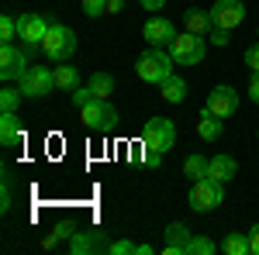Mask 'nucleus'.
I'll return each mask as SVG.
<instances>
[{
	"mask_svg": "<svg viewBox=\"0 0 259 255\" xmlns=\"http://www.w3.org/2000/svg\"><path fill=\"white\" fill-rule=\"evenodd\" d=\"M173 141H177V128H173V121L166 118H152L145 124V131H142V148H145V162L149 166H159L166 152L173 148Z\"/></svg>",
	"mask_w": 259,
	"mask_h": 255,
	"instance_id": "1",
	"label": "nucleus"
},
{
	"mask_svg": "<svg viewBox=\"0 0 259 255\" xmlns=\"http://www.w3.org/2000/svg\"><path fill=\"white\" fill-rule=\"evenodd\" d=\"M173 56L166 52V48H156V45H149V52H142L139 62H135V73L139 79L145 83H166V79L173 76Z\"/></svg>",
	"mask_w": 259,
	"mask_h": 255,
	"instance_id": "2",
	"label": "nucleus"
},
{
	"mask_svg": "<svg viewBox=\"0 0 259 255\" xmlns=\"http://www.w3.org/2000/svg\"><path fill=\"white\" fill-rule=\"evenodd\" d=\"M41 52H45L49 59H56V62H69L73 52H76V35H73L66 24H52L49 35H45V41H41Z\"/></svg>",
	"mask_w": 259,
	"mask_h": 255,
	"instance_id": "3",
	"label": "nucleus"
},
{
	"mask_svg": "<svg viewBox=\"0 0 259 255\" xmlns=\"http://www.w3.org/2000/svg\"><path fill=\"white\" fill-rule=\"evenodd\" d=\"M221 186H225V183H218V179H211V176L194 179V186H190V207L200 211V214L221 207V200H225V190H221Z\"/></svg>",
	"mask_w": 259,
	"mask_h": 255,
	"instance_id": "4",
	"label": "nucleus"
},
{
	"mask_svg": "<svg viewBox=\"0 0 259 255\" xmlns=\"http://www.w3.org/2000/svg\"><path fill=\"white\" fill-rule=\"evenodd\" d=\"M169 56L177 66H197L204 59V35H194V31H183L173 38L169 45Z\"/></svg>",
	"mask_w": 259,
	"mask_h": 255,
	"instance_id": "5",
	"label": "nucleus"
},
{
	"mask_svg": "<svg viewBox=\"0 0 259 255\" xmlns=\"http://www.w3.org/2000/svg\"><path fill=\"white\" fill-rule=\"evenodd\" d=\"M80 121L87 128H114L118 124V111L107 104V100H90V104H83L80 107Z\"/></svg>",
	"mask_w": 259,
	"mask_h": 255,
	"instance_id": "6",
	"label": "nucleus"
},
{
	"mask_svg": "<svg viewBox=\"0 0 259 255\" xmlns=\"http://www.w3.org/2000/svg\"><path fill=\"white\" fill-rule=\"evenodd\" d=\"M52 24H56V21L41 18V14H21L18 18V38L24 41V45H41Z\"/></svg>",
	"mask_w": 259,
	"mask_h": 255,
	"instance_id": "7",
	"label": "nucleus"
},
{
	"mask_svg": "<svg viewBox=\"0 0 259 255\" xmlns=\"http://www.w3.org/2000/svg\"><path fill=\"white\" fill-rule=\"evenodd\" d=\"M56 86V73H49L45 66H28V73L21 76V93L24 97H45Z\"/></svg>",
	"mask_w": 259,
	"mask_h": 255,
	"instance_id": "8",
	"label": "nucleus"
},
{
	"mask_svg": "<svg viewBox=\"0 0 259 255\" xmlns=\"http://www.w3.org/2000/svg\"><path fill=\"white\" fill-rule=\"evenodd\" d=\"M242 21H245V7H242V0H218L214 7H211V24L214 28H239Z\"/></svg>",
	"mask_w": 259,
	"mask_h": 255,
	"instance_id": "9",
	"label": "nucleus"
},
{
	"mask_svg": "<svg viewBox=\"0 0 259 255\" xmlns=\"http://www.w3.org/2000/svg\"><path fill=\"white\" fill-rule=\"evenodd\" d=\"M28 73V56L14 48V45H4L0 48V76L4 79H21Z\"/></svg>",
	"mask_w": 259,
	"mask_h": 255,
	"instance_id": "10",
	"label": "nucleus"
},
{
	"mask_svg": "<svg viewBox=\"0 0 259 255\" xmlns=\"http://www.w3.org/2000/svg\"><path fill=\"white\" fill-rule=\"evenodd\" d=\"M207 111H214L218 118H232L239 111V93L232 86H214L207 93Z\"/></svg>",
	"mask_w": 259,
	"mask_h": 255,
	"instance_id": "11",
	"label": "nucleus"
},
{
	"mask_svg": "<svg viewBox=\"0 0 259 255\" xmlns=\"http://www.w3.org/2000/svg\"><path fill=\"white\" fill-rule=\"evenodd\" d=\"M142 35H145L149 45L166 48V45H173V38H177V28H173L166 18H149V21H145V28H142Z\"/></svg>",
	"mask_w": 259,
	"mask_h": 255,
	"instance_id": "12",
	"label": "nucleus"
},
{
	"mask_svg": "<svg viewBox=\"0 0 259 255\" xmlns=\"http://www.w3.org/2000/svg\"><path fill=\"white\" fill-rule=\"evenodd\" d=\"M190 228L187 224H180V221H173L169 228H166V248L162 252L166 255H187V248H190Z\"/></svg>",
	"mask_w": 259,
	"mask_h": 255,
	"instance_id": "13",
	"label": "nucleus"
},
{
	"mask_svg": "<svg viewBox=\"0 0 259 255\" xmlns=\"http://www.w3.org/2000/svg\"><path fill=\"white\" fill-rule=\"evenodd\" d=\"M111 245L97 235V231H76L69 238V252L73 255H90V252H107Z\"/></svg>",
	"mask_w": 259,
	"mask_h": 255,
	"instance_id": "14",
	"label": "nucleus"
},
{
	"mask_svg": "<svg viewBox=\"0 0 259 255\" xmlns=\"http://www.w3.org/2000/svg\"><path fill=\"white\" fill-rule=\"evenodd\" d=\"M211 11H200V7H190V11H183V31H194V35H211Z\"/></svg>",
	"mask_w": 259,
	"mask_h": 255,
	"instance_id": "15",
	"label": "nucleus"
},
{
	"mask_svg": "<svg viewBox=\"0 0 259 255\" xmlns=\"http://www.w3.org/2000/svg\"><path fill=\"white\" fill-rule=\"evenodd\" d=\"M221 131H225V124H221V118L214 114V111H200V118H197V135L204 138V141H214V138H221Z\"/></svg>",
	"mask_w": 259,
	"mask_h": 255,
	"instance_id": "16",
	"label": "nucleus"
},
{
	"mask_svg": "<svg viewBox=\"0 0 259 255\" xmlns=\"http://www.w3.org/2000/svg\"><path fill=\"white\" fill-rule=\"evenodd\" d=\"M235 173H239V162H235L232 156H214V159H211V166H207V176L218 179V183H228Z\"/></svg>",
	"mask_w": 259,
	"mask_h": 255,
	"instance_id": "17",
	"label": "nucleus"
},
{
	"mask_svg": "<svg viewBox=\"0 0 259 255\" xmlns=\"http://www.w3.org/2000/svg\"><path fill=\"white\" fill-rule=\"evenodd\" d=\"M21 138V121L14 111H4L0 114V145H14Z\"/></svg>",
	"mask_w": 259,
	"mask_h": 255,
	"instance_id": "18",
	"label": "nucleus"
},
{
	"mask_svg": "<svg viewBox=\"0 0 259 255\" xmlns=\"http://www.w3.org/2000/svg\"><path fill=\"white\" fill-rule=\"evenodd\" d=\"M159 93L166 104H183V97H187V83L180 76H169L166 83H159Z\"/></svg>",
	"mask_w": 259,
	"mask_h": 255,
	"instance_id": "19",
	"label": "nucleus"
},
{
	"mask_svg": "<svg viewBox=\"0 0 259 255\" xmlns=\"http://www.w3.org/2000/svg\"><path fill=\"white\" fill-rule=\"evenodd\" d=\"M90 90H94L97 100H107L114 93V76H111V73H94V76H90Z\"/></svg>",
	"mask_w": 259,
	"mask_h": 255,
	"instance_id": "20",
	"label": "nucleus"
},
{
	"mask_svg": "<svg viewBox=\"0 0 259 255\" xmlns=\"http://www.w3.org/2000/svg\"><path fill=\"white\" fill-rule=\"evenodd\" d=\"M56 86H62V90H76L80 86V73H76V66H59L56 69Z\"/></svg>",
	"mask_w": 259,
	"mask_h": 255,
	"instance_id": "21",
	"label": "nucleus"
},
{
	"mask_svg": "<svg viewBox=\"0 0 259 255\" xmlns=\"http://www.w3.org/2000/svg\"><path fill=\"white\" fill-rule=\"evenodd\" d=\"M207 166H211V159L204 156H187V162H183V173L190 179H204L207 176Z\"/></svg>",
	"mask_w": 259,
	"mask_h": 255,
	"instance_id": "22",
	"label": "nucleus"
},
{
	"mask_svg": "<svg viewBox=\"0 0 259 255\" xmlns=\"http://www.w3.org/2000/svg\"><path fill=\"white\" fill-rule=\"evenodd\" d=\"M221 248L228 255H245V252H252V245H249V238L245 235H239V231H232V235L221 241Z\"/></svg>",
	"mask_w": 259,
	"mask_h": 255,
	"instance_id": "23",
	"label": "nucleus"
},
{
	"mask_svg": "<svg viewBox=\"0 0 259 255\" xmlns=\"http://www.w3.org/2000/svg\"><path fill=\"white\" fill-rule=\"evenodd\" d=\"M14 38H18V18L4 14V18H0V41H4V45H11Z\"/></svg>",
	"mask_w": 259,
	"mask_h": 255,
	"instance_id": "24",
	"label": "nucleus"
},
{
	"mask_svg": "<svg viewBox=\"0 0 259 255\" xmlns=\"http://www.w3.org/2000/svg\"><path fill=\"white\" fill-rule=\"evenodd\" d=\"M214 252V241L211 238H190V248H187V255H211Z\"/></svg>",
	"mask_w": 259,
	"mask_h": 255,
	"instance_id": "25",
	"label": "nucleus"
},
{
	"mask_svg": "<svg viewBox=\"0 0 259 255\" xmlns=\"http://www.w3.org/2000/svg\"><path fill=\"white\" fill-rule=\"evenodd\" d=\"M73 235H76V231H73V224H59V231L45 238V241H41V248H56V245H59L62 238H73Z\"/></svg>",
	"mask_w": 259,
	"mask_h": 255,
	"instance_id": "26",
	"label": "nucleus"
},
{
	"mask_svg": "<svg viewBox=\"0 0 259 255\" xmlns=\"http://www.w3.org/2000/svg\"><path fill=\"white\" fill-rule=\"evenodd\" d=\"M18 100H21V90H4L0 93V111H18Z\"/></svg>",
	"mask_w": 259,
	"mask_h": 255,
	"instance_id": "27",
	"label": "nucleus"
},
{
	"mask_svg": "<svg viewBox=\"0 0 259 255\" xmlns=\"http://www.w3.org/2000/svg\"><path fill=\"white\" fill-rule=\"evenodd\" d=\"M107 252L111 255H139V245H135V241H114Z\"/></svg>",
	"mask_w": 259,
	"mask_h": 255,
	"instance_id": "28",
	"label": "nucleus"
},
{
	"mask_svg": "<svg viewBox=\"0 0 259 255\" xmlns=\"http://www.w3.org/2000/svg\"><path fill=\"white\" fill-rule=\"evenodd\" d=\"M83 11L90 18H100V14H107V0H83Z\"/></svg>",
	"mask_w": 259,
	"mask_h": 255,
	"instance_id": "29",
	"label": "nucleus"
},
{
	"mask_svg": "<svg viewBox=\"0 0 259 255\" xmlns=\"http://www.w3.org/2000/svg\"><path fill=\"white\" fill-rule=\"evenodd\" d=\"M245 66H249L252 73H259V45H252V48H245Z\"/></svg>",
	"mask_w": 259,
	"mask_h": 255,
	"instance_id": "30",
	"label": "nucleus"
},
{
	"mask_svg": "<svg viewBox=\"0 0 259 255\" xmlns=\"http://www.w3.org/2000/svg\"><path fill=\"white\" fill-rule=\"evenodd\" d=\"M207 38L214 41V45H228V28H211V35Z\"/></svg>",
	"mask_w": 259,
	"mask_h": 255,
	"instance_id": "31",
	"label": "nucleus"
},
{
	"mask_svg": "<svg viewBox=\"0 0 259 255\" xmlns=\"http://www.w3.org/2000/svg\"><path fill=\"white\" fill-rule=\"evenodd\" d=\"M249 100L259 104V73H252V79H249Z\"/></svg>",
	"mask_w": 259,
	"mask_h": 255,
	"instance_id": "32",
	"label": "nucleus"
},
{
	"mask_svg": "<svg viewBox=\"0 0 259 255\" xmlns=\"http://www.w3.org/2000/svg\"><path fill=\"white\" fill-rule=\"evenodd\" d=\"M142 7H145V11H162V4H166V0H139Z\"/></svg>",
	"mask_w": 259,
	"mask_h": 255,
	"instance_id": "33",
	"label": "nucleus"
},
{
	"mask_svg": "<svg viewBox=\"0 0 259 255\" xmlns=\"http://www.w3.org/2000/svg\"><path fill=\"white\" fill-rule=\"evenodd\" d=\"M249 245H252V252L259 255V224L252 228V231H249Z\"/></svg>",
	"mask_w": 259,
	"mask_h": 255,
	"instance_id": "34",
	"label": "nucleus"
}]
</instances>
